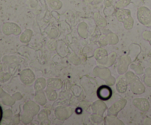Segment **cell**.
<instances>
[{
    "label": "cell",
    "instance_id": "obj_4",
    "mask_svg": "<svg viewBox=\"0 0 151 125\" xmlns=\"http://www.w3.org/2000/svg\"><path fill=\"white\" fill-rule=\"evenodd\" d=\"M127 88V83L125 79H120L119 82L116 85V89L119 91V93H124L126 91Z\"/></svg>",
    "mask_w": 151,
    "mask_h": 125
},
{
    "label": "cell",
    "instance_id": "obj_1",
    "mask_svg": "<svg viewBox=\"0 0 151 125\" xmlns=\"http://www.w3.org/2000/svg\"><path fill=\"white\" fill-rule=\"evenodd\" d=\"M141 16H139L140 22L143 24L148 25L151 24V13L150 11L147 8H142Z\"/></svg>",
    "mask_w": 151,
    "mask_h": 125
},
{
    "label": "cell",
    "instance_id": "obj_3",
    "mask_svg": "<svg viewBox=\"0 0 151 125\" xmlns=\"http://www.w3.org/2000/svg\"><path fill=\"white\" fill-rule=\"evenodd\" d=\"M134 105L137 106L140 110L142 111H147L148 110L149 107V102L147 100L145 99H137L134 101Z\"/></svg>",
    "mask_w": 151,
    "mask_h": 125
},
{
    "label": "cell",
    "instance_id": "obj_2",
    "mask_svg": "<svg viewBox=\"0 0 151 125\" xmlns=\"http://www.w3.org/2000/svg\"><path fill=\"white\" fill-rule=\"evenodd\" d=\"M97 94H98V96L100 97L101 99L107 100V99H109L110 97L111 96L112 91L108 86L103 85V86L100 87V88L98 89Z\"/></svg>",
    "mask_w": 151,
    "mask_h": 125
}]
</instances>
